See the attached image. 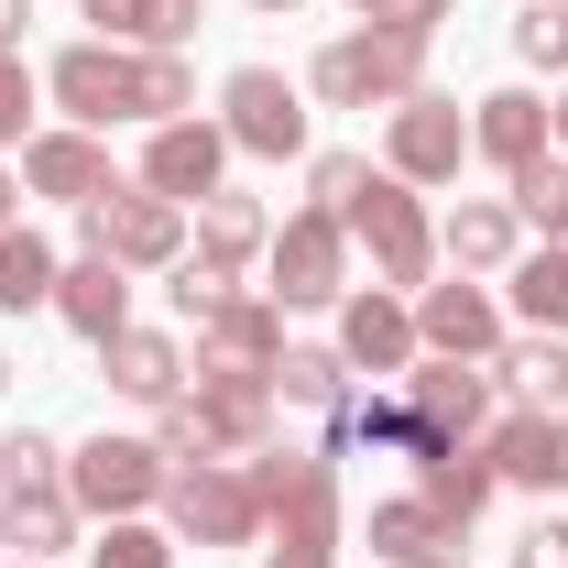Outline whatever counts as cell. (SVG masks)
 <instances>
[{
	"mask_svg": "<svg viewBox=\"0 0 568 568\" xmlns=\"http://www.w3.org/2000/svg\"><path fill=\"white\" fill-rule=\"evenodd\" d=\"M426 88V33H394V22H351L306 55V99L317 110H394Z\"/></svg>",
	"mask_w": 568,
	"mask_h": 568,
	"instance_id": "cell-1",
	"label": "cell"
},
{
	"mask_svg": "<svg viewBox=\"0 0 568 568\" xmlns=\"http://www.w3.org/2000/svg\"><path fill=\"white\" fill-rule=\"evenodd\" d=\"M252 493H263V536L274 547H317V558H339V448L317 437V448H295V437H274V448H252Z\"/></svg>",
	"mask_w": 568,
	"mask_h": 568,
	"instance_id": "cell-2",
	"label": "cell"
},
{
	"mask_svg": "<svg viewBox=\"0 0 568 568\" xmlns=\"http://www.w3.org/2000/svg\"><path fill=\"white\" fill-rule=\"evenodd\" d=\"M164 481H175V459L132 437V426H99V437H77L67 448V503L88 525H121V514H164Z\"/></svg>",
	"mask_w": 568,
	"mask_h": 568,
	"instance_id": "cell-3",
	"label": "cell"
},
{
	"mask_svg": "<svg viewBox=\"0 0 568 568\" xmlns=\"http://www.w3.org/2000/svg\"><path fill=\"white\" fill-rule=\"evenodd\" d=\"M219 132H230V153H252V164H306L317 99H306V77H284V67H230L219 77Z\"/></svg>",
	"mask_w": 568,
	"mask_h": 568,
	"instance_id": "cell-4",
	"label": "cell"
},
{
	"mask_svg": "<svg viewBox=\"0 0 568 568\" xmlns=\"http://www.w3.org/2000/svg\"><path fill=\"white\" fill-rule=\"evenodd\" d=\"M339 219H351V252H372V274L394 284V295L437 284V263H448V252H437V219H426V197L405 186V175H383V164H372V186H361Z\"/></svg>",
	"mask_w": 568,
	"mask_h": 568,
	"instance_id": "cell-5",
	"label": "cell"
},
{
	"mask_svg": "<svg viewBox=\"0 0 568 568\" xmlns=\"http://www.w3.org/2000/svg\"><path fill=\"white\" fill-rule=\"evenodd\" d=\"M77 252H99V263H121V274H175V263H186V209L153 197L142 175H121L110 197L77 209Z\"/></svg>",
	"mask_w": 568,
	"mask_h": 568,
	"instance_id": "cell-6",
	"label": "cell"
},
{
	"mask_svg": "<svg viewBox=\"0 0 568 568\" xmlns=\"http://www.w3.org/2000/svg\"><path fill=\"white\" fill-rule=\"evenodd\" d=\"M44 99L67 110L77 132H121V121H153V77H142V55H132V44H99V33L55 44V67H44Z\"/></svg>",
	"mask_w": 568,
	"mask_h": 568,
	"instance_id": "cell-7",
	"label": "cell"
},
{
	"mask_svg": "<svg viewBox=\"0 0 568 568\" xmlns=\"http://www.w3.org/2000/svg\"><path fill=\"white\" fill-rule=\"evenodd\" d=\"M164 536H175V547H263L252 459H186V470L164 481Z\"/></svg>",
	"mask_w": 568,
	"mask_h": 568,
	"instance_id": "cell-8",
	"label": "cell"
},
{
	"mask_svg": "<svg viewBox=\"0 0 568 568\" xmlns=\"http://www.w3.org/2000/svg\"><path fill=\"white\" fill-rule=\"evenodd\" d=\"M263 295H274L284 317L295 306H339L351 295V219L339 209H284L274 252H263Z\"/></svg>",
	"mask_w": 568,
	"mask_h": 568,
	"instance_id": "cell-9",
	"label": "cell"
},
{
	"mask_svg": "<svg viewBox=\"0 0 568 568\" xmlns=\"http://www.w3.org/2000/svg\"><path fill=\"white\" fill-rule=\"evenodd\" d=\"M459 164H470V110L448 88H416L383 110V175H405L426 197V186H459Z\"/></svg>",
	"mask_w": 568,
	"mask_h": 568,
	"instance_id": "cell-10",
	"label": "cell"
},
{
	"mask_svg": "<svg viewBox=\"0 0 568 568\" xmlns=\"http://www.w3.org/2000/svg\"><path fill=\"white\" fill-rule=\"evenodd\" d=\"M481 459H493L503 493L568 503V416H558V405H503V416L481 426Z\"/></svg>",
	"mask_w": 568,
	"mask_h": 568,
	"instance_id": "cell-11",
	"label": "cell"
},
{
	"mask_svg": "<svg viewBox=\"0 0 568 568\" xmlns=\"http://www.w3.org/2000/svg\"><path fill=\"white\" fill-rule=\"evenodd\" d=\"M328 351L351 361V383H361V372H372V383H405V372H416V295H394V284H351Z\"/></svg>",
	"mask_w": 568,
	"mask_h": 568,
	"instance_id": "cell-12",
	"label": "cell"
},
{
	"mask_svg": "<svg viewBox=\"0 0 568 568\" xmlns=\"http://www.w3.org/2000/svg\"><path fill=\"white\" fill-rule=\"evenodd\" d=\"M186 405L209 416V437H219V459H252V448H274V372H241V361H197L186 372Z\"/></svg>",
	"mask_w": 568,
	"mask_h": 568,
	"instance_id": "cell-13",
	"label": "cell"
},
{
	"mask_svg": "<svg viewBox=\"0 0 568 568\" xmlns=\"http://www.w3.org/2000/svg\"><path fill=\"white\" fill-rule=\"evenodd\" d=\"M394 394H405V405H416V426H437V437H481V426L503 416L493 361H437V351H416V372H405Z\"/></svg>",
	"mask_w": 568,
	"mask_h": 568,
	"instance_id": "cell-14",
	"label": "cell"
},
{
	"mask_svg": "<svg viewBox=\"0 0 568 568\" xmlns=\"http://www.w3.org/2000/svg\"><path fill=\"white\" fill-rule=\"evenodd\" d=\"M416 351H437V361H493L503 351V295L481 274L416 284Z\"/></svg>",
	"mask_w": 568,
	"mask_h": 568,
	"instance_id": "cell-15",
	"label": "cell"
},
{
	"mask_svg": "<svg viewBox=\"0 0 568 568\" xmlns=\"http://www.w3.org/2000/svg\"><path fill=\"white\" fill-rule=\"evenodd\" d=\"M142 186L153 197H175V209H197V197H219L230 186V132L219 121H153V142H142Z\"/></svg>",
	"mask_w": 568,
	"mask_h": 568,
	"instance_id": "cell-16",
	"label": "cell"
},
{
	"mask_svg": "<svg viewBox=\"0 0 568 568\" xmlns=\"http://www.w3.org/2000/svg\"><path fill=\"white\" fill-rule=\"evenodd\" d=\"M22 186H33V197H55V209H88V197H110V186H121V175H110V132L44 121V132L22 142Z\"/></svg>",
	"mask_w": 568,
	"mask_h": 568,
	"instance_id": "cell-17",
	"label": "cell"
},
{
	"mask_svg": "<svg viewBox=\"0 0 568 568\" xmlns=\"http://www.w3.org/2000/svg\"><path fill=\"white\" fill-rule=\"evenodd\" d=\"M361 536H372V568H459L470 547V525H448L426 493H383L361 514Z\"/></svg>",
	"mask_w": 568,
	"mask_h": 568,
	"instance_id": "cell-18",
	"label": "cell"
},
{
	"mask_svg": "<svg viewBox=\"0 0 568 568\" xmlns=\"http://www.w3.org/2000/svg\"><path fill=\"white\" fill-rule=\"evenodd\" d=\"M186 372H197V361H186L175 328H121V339L99 351V383H110L121 405H142V416H153V405H175V394H186Z\"/></svg>",
	"mask_w": 568,
	"mask_h": 568,
	"instance_id": "cell-19",
	"label": "cell"
},
{
	"mask_svg": "<svg viewBox=\"0 0 568 568\" xmlns=\"http://www.w3.org/2000/svg\"><path fill=\"white\" fill-rule=\"evenodd\" d=\"M186 252H197L209 274H230V284H241L252 263H263V252H274V209L219 186V197H197V209H186Z\"/></svg>",
	"mask_w": 568,
	"mask_h": 568,
	"instance_id": "cell-20",
	"label": "cell"
},
{
	"mask_svg": "<svg viewBox=\"0 0 568 568\" xmlns=\"http://www.w3.org/2000/svg\"><path fill=\"white\" fill-rule=\"evenodd\" d=\"M437 252H448V274H514V252H525V219L514 197H459V209L437 219Z\"/></svg>",
	"mask_w": 568,
	"mask_h": 568,
	"instance_id": "cell-21",
	"label": "cell"
},
{
	"mask_svg": "<svg viewBox=\"0 0 568 568\" xmlns=\"http://www.w3.org/2000/svg\"><path fill=\"white\" fill-rule=\"evenodd\" d=\"M55 317H67L88 351H110V339L132 328V274L99 263V252H67V274H55Z\"/></svg>",
	"mask_w": 568,
	"mask_h": 568,
	"instance_id": "cell-22",
	"label": "cell"
},
{
	"mask_svg": "<svg viewBox=\"0 0 568 568\" xmlns=\"http://www.w3.org/2000/svg\"><path fill=\"white\" fill-rule=\"evenodd\" d=\"M88 536V514L67 503V481H0V547L11 558H67Z\"/></svg>",
	"mask_w": 568,
	"mask_h": 568,
	"instance_id": "cell-23",
	"label": "cell"
},
{
	"mask_svg": "<svg viewBox=\"0 0 568 568\" xmlns=\"http://www.w3.org/2000/svg\"><path fill=\"white\" fill-rule=\"evenodd\" d=\"M547 99H536V88H481V99H470V153H481V164H503V175H514V164H536V153H547Z\"/></svg>",
	"mask_w": 568,
	"mask_h": 568,
	"instance_id": "cell-24",
	"label": "cell"
},
{
	"mask_svg": "<svg viewBox=\"0 0 568 568\" xmlns=\"http://www.w3.org/2000/svg\"><path fill=\"white\" fill-rule=\"evenodd\" d=\"M197 361H241V372H274L284 361V306L263 284H241L219 317H197Z\"/></svg>",
	"mask_w": 568,
	"mask_h": 568,
	"instance_id": "cell-25",
	"label": "cell"
},
{
	"mask_svg": "<svg viewBox=\"0 0 568 568\" xmlns=\"http://www.w3.org/2000/svg\"><path fill=\"white\" fill-rule=\"evenodd\" d=\"M405 470H416V493L437 503V514H448V525H481V514H493V459H481V437H437V448H426V459H405Z\"/></svg>",
	"mask_w": 568,
	"mask_h": 568,
	"instance_id": "cell-26",
	"label": "cell"
},
{
	"mask_svg": "<svg viewBox=\"0 0 568 568\" xmlns=\"http://www.w3.org/2000/svg\"><path fill=\"white\" fill-rule=\"evenodd\" d=\"M99 44H132V55H186L197 44V0H88Z\"/></svg>",
	"mask_w": 568,
	"mask_h": 568,
	"instance_id": "cell-27",
	"label": "cell"
},
{
	"mask_svg": "<svg viewBox=\"0 0 568 568\" xmlns=\"http://www.w3.org/2000/svg\"><path fill=\"white\" fill-rule=\"evenodd\" d=\"M503 284H514V328H547V339H568V241H525Z\"/></svg>",
	"mask_w": 568,
	"mask_h": 568,
	"instance_id": "cell-28",
	"label": "cell"
},
{
	"mask_svg": "<svg viewBox=\"0 0 568 568\" xmlns=\"http://www.w3.org/2000/svg\"><path fill=\"white\" fill-rule=\"evenodd\" d=\"M493 383L514 394V405H568V339H547V328H503Z\"/></svg>",
	"mask_w": 568,
	"mask_h": 568,
	"instance_id": "cell-29",
	"label": "cell"
},
{
	"mask_svg": "<svg viewBox=\"0 0 568 568\" xmlns=\"http://www.w3.org/2000/svg\"><path fill=\"white\" fill-rule=\"evenodd\" d=\"M274 405L339 416V405H351V361L328 351V339H284V361H274Z\"/></svg>",
	"mask_w": 568,
	"mask_h": 568,
	"instance_id": "cell-30",
	"label": "cell"
},
{
	"mask_svg": "<svg viewBox=\"0 0 568 568\" xmlns=\"http://www.w3.org/2000/svg\"><path fill=\"white\" fill-rule=\"evenodd\" d=\"M55 241L44 230H0V317H33V306H55Z\"/></svg>",
	"mask_w": 568,
	"mask_h": 568,
	"instance_id": "cell-31",
	"label": "cell"
},
{
	"mask_svg": "<svg viewBox=\"0 0 568 568\" xmlns=\"http://www.w3.org/2000/svg\"><path fill=\"white\" fill-rule=\"evenodd\" d=\"M503 197H514V219H525L536 241H568V153L547 142L536 164H514V175H503Z\"/></svg>",
	"mask_w": 568,
	"mask_h": 568,
	"instance_id": "cell-32",
	"label": "cell"
},
{
	"mask_svg": "<svg viewBox=\"0 0 568 568\" xmlns=\"http://www.w3.org/2000/svg\"><path fill=\"white\" fill-rule=\"evenodd\" d=\"M88 568H175V536H164L153 514H121V525L88 536Z\"/></svg>",
	"mask_w": 568,
	"mask_h": 568,
	"instance_id": "cell-33",
	"label": "cell"
},
{
	"mask_svg": "<svg viewBox=\"0 0 568 568\" xmlns=\"http://www.w3.org/2000/svg\"><path fill=\"white\" fill-rule=\"evenodd\" d=\"M514 67L568 77V0H525V11H514Z\"/></svg>",
	"mask_w": 568,
	"mask_h": 568,
	"instance_id": "cell-34",
	"label": "cell"
},
{
	"mask_svg": "<svg viewBox=\"0 0 568 568\" xmlns=\"http://www.w3.org/2000/svg\"><path fill=\"white\" fill-rule=\"evenodd\" d=\"M33 132H44V77L22 67V55H0V164H11Z\"/></svg>",
	"mask_w": 568,
	"mask_h": 568,
	"instance_id": "cell-35",
	"label": "cell"
},
{
	"mask_svg": "<svg viewBox=\"0 0 568 568\" xmlns=\"http://www.w3.org/2000/svg\"><path fill=\"white\" fill-rule=\"evenodd\" d=\"M142 437H153V448H164V459H175V470H186V459H219V437H209V416H197V405H186V394H175V405H153V426H142Z\"/></svg>",
	"mask_w": 568,
	"mask_h": 568,
	"instance_id": "cell-36",
	"label": "cell"
},
{
	"mask_svg": "<svg viewBox=\"0 0 568 568\" xmlns=\"http://www.w3.org/2000/svg\"><path fill=\"white\" fill-rule=\"evenodd\" d=\"M372 186V153H306V209H351Z\"/></svg>",
	"mask_w": 568,
	"mask_h": 568,
	"instance_id": "cell-37",
	"label": "cell"
},
{
	"mask_svg": "<svg viewBox=\"0 0 568 568\" xmlns=\"http://www.w3.org/2000/svg\"><path fill=\"white\" fill-rule=\"evenodd\" d=\"M0 481H67V448H55L44 426H11V437H0Z\"/></svg>",
	"mask_w": 568,
	"mask_h": 568,
	"instance_id": "cell-38",
	"label": "cell"
},
{
	"mask_svg": "<svg viewBox=\"0 0 568 568\" xmlns=\"http://www.w3.org/2000/svg\"><path fill=\"white\" fill-rule=\"evenodd\" d=\"M164 295H175V317H219V306H230V295H241V284H230V274H209V263H197V252H186V263H175V274H164Z\"/></svg>",
	"mask_w": 568,
	"mask_h": 568,
	"instance_id": "cell-39",
	"label": "cell"
},
{
	"mask_svg": "<svg viewBox=\"0 0 568 568\" xmlns=\"http://www.w3.org/2000/svg\"><path fill=\"white\" fill-rule=\"evenodd\" d=\"M351 22H394V33H426V44H437L448 0H351Z\"/></svg>",
	"mask_w": 568,
	"mask_h": 568,
	"instance_id": "cell-40",
	"label": "cell"
},
{
	"mask_svg": "<svg viewBox=\"0 0 568 568\" xmlns=\"http://www.w3.org/2000/svg\"><path fill=\"white\" fill-rule=\"evenodd\" d=\"M514 568H568V514H536L525 547H514Z\"/></svg>",
	"mask_w": 568,
	"mask_h": 568,
	"instance_id": "cell-41",
	"label": "cell"
},
{
	"mask_svg": "<svg viewBox=\"0 0 568 568\" xmlns=\"http://www.w3.org/2000/svg\"><path fill=\"white\" fill-rule=\"evenodd\" d=\"M22 33H33V0H0V55H22Z\"/></svg>",
	"mask_w": 568,
	"mask_h": 568,
	"instance_id": "cell-42",
	"label": "cell"
},
{
	"mask_svg": "<svg viewBox=\"0 0 568 568\" xmlns=\"http://www.w3.org/2000/svg\"><path fill=\"white\" fill-rule=\"evenodd\" d=\"M22 197H33V186H22V164H0V230H22Z\"/></svg>",
	"mask_w": 568,
	"mask_h": 568,
	"instance_id": "cell-43",
	"label": "cell"
},
{
	"mask_svg": "<svg viewBox=\"0 0 568 568\" xmlns=\"http://www.w3.org/2000/svg\"><path fill=\"white\" fill-rule=\"evenodd\" d=\"M263 568H339V558H317V547H263Z\"/></svg>",
	"mask_w": 568,
	"mask_h": 568,
	"instance_id": "cell-44",
	"label": "cell"
},
{
	"mask_svg": "<svg viewBox=\"0 0 568 568\" xmlns=\"http://www.w3.org/2000/svg\"><path fill=\"white\" fill-rule=\"evenodd\" d=\"M241 11H263V22H284V11H295V0H241Z\"/></svg>",
	"mask_w": 568,
	"mask_h": 568,
	"instance_id": "cell-45",
	"label": "cell"
},
{
	"mask_svg": "<svg viewBox=\"0 0 568 568\" xmlns=\"http://www.w3.org/2000/svg\"><path fill=\"white\" fill-rule=\"evenodd\" d=\"M0 394H11V351H0Z\"/></svg>",
	"mask_w": 568,
	"mask_h": 568,
	"instance_id": "cell-46",
	"label": "cell"
},
{
	"mask_svg": "<svg viewBox=\"0 0 568 568\" xmlns=\"http://www.w3.org/2000/svg\"><path fill=\"white\" fill-rule=\"evenodd\" d=\"M11 568H55V558H11Z\"/></svg>",
	"mask_w": 568,
	"mask_h": 568,
	"instance_id": "cell-47",
	"label": "cell"
}]
</instances>
